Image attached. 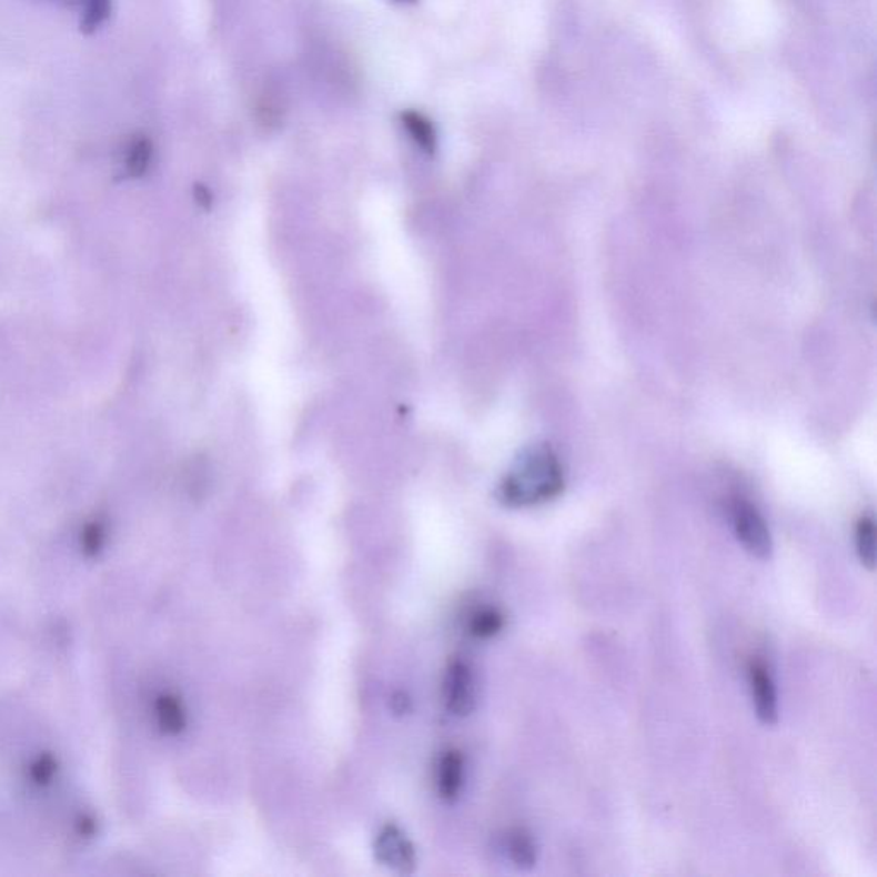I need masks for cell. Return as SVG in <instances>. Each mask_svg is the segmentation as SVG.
<instances>
[{
  "instance_id": "6da1fadb",
  "label": "cell",
  "mask_w": 877,
  "mask_h": 877,
  "mask_svg": "<svg viewBox=\"0 0 877 877\" xmlns=\"http://www.w3.org/2000/svg\"><path fill=\"white\" fill-rule=\"evenodd\" d=\"M566 478L555 451L548 444L528 447L501 482L497 497L510 507L548 503L564 492Z\"/></svg>"
},
{
  "instance_id": "7a4b0ae2",
  "label": "cell",
  "mask_w": 877,
  "mask_h": 877,
  "mask_svg": "<svg viewBox=\"0 0 877 877\" xmlns=\"http://www.w3.org/2000/svg\"><path fill=\"white\" fill-rule=\"evenodd\" d=\"M730 517L735 536L743 547L756 560L768 561L773 554V536L759 510L743 497H734Z\"/></svg>"
},
{
  "instance_id": "3957f363",
  "label": "cell",
  "mask_w": 877,
  "mask_h": 877,
  "mask_svg": "<svg viewBox=\"0 0 877 877\" xmlns=\"http://www.w3.org/2000/svg\"><path fill=\"white\" fill-rule=\"evenodd\" d=\"M375 859L396 873L410 874L416 867V851L400 826L387 823L375 836Z\"/></svg>"
},
{
  "instance_id": "277c9868",
  "label": "cell",
  "mask_w": 877,
  "mask_h": 877,
  "mask_svg": "<svg viewBox=\"0 0 877 877\" xmlns=\"http://www.w3.org/2000/svg\"><path fill=\"white\" fill-rule=\"evenodd\" d=\"M444 705L454 716H466L475 708V679L462 658L451 662L444 675Z\"/></svg>"
},
{
  "instance_id": "5b68a950",
  "label": "cell",
  "mask_w": 877,
  "mask_h": 877,
  "mask_svg": "<svg viewBox=\"0 0 877 877\" xmlns=\"http://www.w3.org/2000/svg\"><path fill=\"white\" fill-rule=\"evenodd\" d=\"M750 697L757 720L766 727L778 724V694L772 671L763 661H753L749 665Z\"/></svg>"
},
{
  "instance_id": "8992f818",
  "label": "cell",
  "mask_w": 877,
  "mask_h": 877,
  "mask_svg": "<svg viewBox=\"0 0 877 877\" xmlns=\"http://www.w3.org/2000/svg\"><path fill=\"white\" fill-rule=\"evenodd\" d=\"M465 780V759L460 750L451 749L438 759L437 792L444 803H456Z\"/></svg>"
},
{
  "instance_id": "52a82bcc",
  "label": "cell",
  "mask_w": 877,
  "mask_h": 877,
  "mask_svg": "<svg viewBox=\"0 0 877 877\" xmlns=\"http://www.w3.org/2000/svg\"><path fill=\"white\" fill-rule=\"evenodd\" d=\"M400 121L409 132L410 138L415 141L416 147L425 153L434 154L437 150V132L431 119L416 110H403L400 113Z\"/></svg>"
},
{
  "instance_id": "ba28073f",
  "label": "cell",
  "mask_w": 877,
  "mask_h": 877,
  "mask_svg": "<svg viewBox=\"0 0 877 877\" xmlns=\"http://www.w3.org/2000/svg\"><path fill=\"white\" fill-rule=\"evenodd\" d=\"M506 850L517 869L530 870L536 864V844L532 833L525 828L511 829L506 838Z\"/></svg>"
},
{
  "instance_id": "9c48e42d",
  "label": "cell",
  "mask_w": 877,
  "mask_h": 877,
  "mask_svg": "<svg viewBox=\"0 0 877 877\" xmlns=\"http://www.w3.org/2000/svg\"><path fill=\"white\" fill-rule=\"evenodd\" d=\"M81 11V30L93 33L112 14V0H57Z\"/></svg>"
},
{
  "instance_id": "30bf717a",
  "label": "cell",
  "mask_w": 877,
  "mask_h": 877,
  "mask_svg": "<svg viewBox=\"0 0 877 877\" xmlns=\"http://www.w3.org/2000/svg\"><path fill=\"white\" fill-rule=\"evenodd\" d=\"M855 547L860 563L869 571L876 567V522L873 514H864L855 526Z\"/></svg>"
},
{
  "instance_id": "8fae6325",
  "label": "cell",
  "mask_w": 877,
  "mask_h": 877,
  "mask_svg": "<svg viewBox=\"0 0 877 877\" xmlns=\"http://www.w3.org/2000/svg\"><path fill=\"white\" fill-rule=\"evenodd\" d=\"M506 626V617L495 607H484L476 611L470 621V633L478 639H491L497 636Z\"/></svg>"
},
{
  "instance_id": "7c38bea8",
  "label": "cell",
  "mask_w": 877,
  "mask_h": 877,
  "mask_svg": "<svg viewBox=\"0 0 877 877\" xmlns=\"http://www.w3.org/2000/svg\"><path fill=\"white\" fill-rule=\"evenodd\" d=\"M153 162V143L144 135H139L129 144L125 154V172L129 177H143Z\"/></svg>"
},
{
  "instance_id": "4fadbf2b",
  "label": "cell",
  "mask_w": 877,
  "mask_h": 877,
  "mask_svg": "<svg viewBox=\"0 0 877 877\" xmlns=\"http://www.w3.org/2000/svg\"><path fill=\"white\" fill-rule=\"evenodd\" d=\"M162 722L167 730L170 732H179L184 728V712H182L181 705L170 697L162 703Z\"/></svg>"
},
{
  "instance_id": "5bb4252c",
  "label": "cell",
  "mask_w": 877,
  "mask_h": 877,
  "mask_svg": "<svg viewBox=\"0 0 877 877\" xmlns=\"http://www.w3.org/2000/svg\"><path fill=\"white\" fill-rule=\"evenodd\" d=\"M394 2H405V4H413L416 0H394Z\"/></svg>"
}]
</instances>
